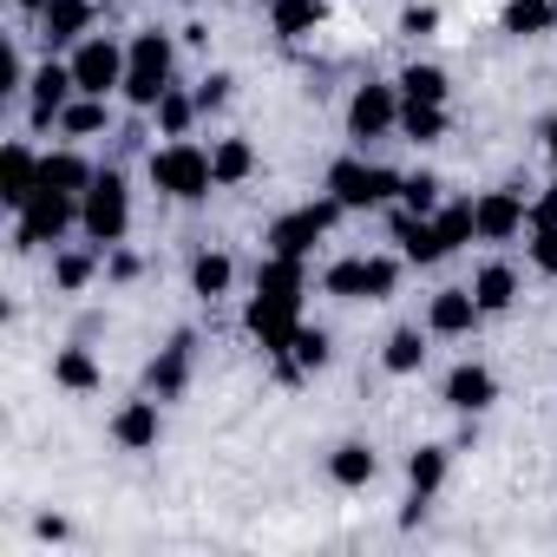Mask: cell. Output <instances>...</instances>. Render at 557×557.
<instances>
[{"label": "cell", "mask_w": 557, "mask_h": 557, "mask_svg": "<svg viewBox=\"0 0 557 557\" xmlns=\"http://www.w3.org/2000/svg\"><path fill=\"white\" fill-rule=\"evenodd\" d=\"M329 197L342 210H381L387 197H400V177L381 171V164H368V158H335L329 164Z\"/></svg>", "instance_id": "8"}, {"label": "cell", "mask_w": 557, "mask_h": 557, "mask_svg": "<svg viewBox=\"0 0 557 557\" xmlns=\"http://www.w3.org/2000/svg\"><path fill=\"white\" fill-rule=\"evenodd\" d=\"M34 184H40V151H34L27 138H14L8 151H0V203L21 210V203L34 197Z\"/></svg>", "instance_id": "18"}, {"label": "cell", "mask_w": 557, "mask_h": 557, "mask_svg": "<svg viewBox=\"0 0 557 557\" xmlns=\"http://www.w3.org/2000/svg\"><path fill=\"white\" fill-rule=\"evenodd\" d=\"M79 230H86L99 249H119V243H125V230H132V190H125L119 171H99V177H92V190L79 197Z\"/></svg>", "instance_id": "6"}, {"label": "cell", "mask_w": 557, "mask_h": 557, "mask_svg": "<svg viewBox=\"0 0 557 557\" xmlns=\"http://www.w3.org/2000/svg\"><path fill=\"white\" fill-rule=\"evenodd\" d=\"M138 269H145V262H138L132 249H112V262H106V275H112V283H132Z\"/></svg>", "instance_id": "42"}, {"label": "cell", "mask_w": 557, "mask_h": 557, "mask_svg": "<svg viewBox=\"0 0 557 557\" xmlns=\"http://www.w3.org/2000/svg\"><path fill=\"white\" fill-rule=\"evenodd\" d=\"M158 433H164V413H158V394H151V387L112 413V440H119L125 453H151V446H158Z\"/></svg>", "instance_id": "14"}, {"label": "cell", "mask_w": 557, "mask_h": 557, "mask_svg": "<svg viewBox=\"0 0 557 557\" xmlns=\"http://www.w3.org/2000/svg\"><path fill=\"white\" fill-rule=\"evenodd\" d=\"M329 329H296V342H289V355H275V368H283V381H302V374H322L329 368Z\"/></svg>", "instance_id": "20"}, {"label": "cell", "mask_w": 557, "mask_h": 557, "mask_svg": "<svg viewBox=\"0 0 557 557\" xmlns=\"http://www.w3.org/2000/svg\"><path fill=\"white\" fill-rule=\"evenodd\" d=\"M446 472H453V446H413V453H407V485H413L420 498H433V492L446 485Z\"/></svg>", "instance_id": "27"}, {"label": "cell", "mask_w": 557, "mask_h": 557, "mask_svg": "<svg viewBox=\"0 0 557 557\" xmlns=\"http://www.w3.org/2000/svg\"><path fill=\"white\" fill-rule=\"evenodd\" d=\"M348 210L335 203V197H315V203H302V210H283V216H275L269 230H262V243H269V256H315V243L342 223Z\"/></svg>", "instance_id": "5"}, {"label": "cell", "mask_w": 557, "mask_h": 557, "mask_svg": "<svg viewBox=\"0 0 557 557\" xmlns=\"http://www.w3.org/2000/svg\"><path fill=\"white\" fill-rule=\"evenodd\" d=\"M79 223V197L34 184V197L14 210V249H40V243H66V230Z\"/></svg>", "instance_id": "4"}, {"label": "cell", "mask_w": 557, "mask_h": 557, "mask_svg": "<svg viewBox=\"0 0 557 557\" xmlns=\"http://www.w3.org/2000/svg\"><path fill=\"white\" fill-rule=\"evenodd\" d=\"M230 86H236L230 73H203V79H197V112H203V119L223 112V106H230Z\"/></svg>", "instance_id": "38"}, {"label": "cell", "mask_w": 557, "mask_h": 557, "mask_svg": "<svg viewBox=\"0 0 557 557\" xmlns=\"http://www.w3.org/2000/svg\"><path fill=\"white\" fill-rule=\"evenodd\" d=\"M125 60H132V47H119L112 34H86V40L73 47V79H79V92H92V99L125 92Z\"/></svg>", "instance_id": "9"}, {"label": "cell", "mask_w": 557, "mask_h": 557, "mask_svg": "<svg viewBox=\"0 0 557 557\" xmlns=\"http://www.w3.org/2000/svg\"><path fill=\"white\" fill-rule=\"evenodd\" d=\"M440 27V8H433V0H413V8L400 14V34H413V40H426Z\"/></svg>", "instance_id": "39"}, {"label": "cell", "mask_w": 557, "mask_h": 557, "mask_svg": "<svg viewBox=\"0 0 557 557\" xmlns=\"http://www.w3.org/2000/svg\"><path fill=\"white\" fill-rule=\"evenodd\" d=\"M92 275H99V256H92V249H60V256H53V283H60L66 296H79Z\"/></svg>", "instance_id": "35"}, {"label": "cell", "mask_w": 557, "mask_h": 557, "mask_svg": "<svg viewBox=\"0 0 557 557\" xmlns=\"http://www.w3.org/2000/svg\"><path fill=\"white\" fill-rule=\"evenodd\" d=\"M92 0H47V14H40V40H47V53H60V47H79L86 34H92Z\"/></svg>", "instance_id": "16"}, {"label": "cell", "mask_w": 557, "mask_h": 557, "mask_svg": "<svg viewBox=\"0 0 557 557\" xmlns=\"http://www.w3.org/2000/svg\"><path fill=\"white\" fill-rule=\"evenodd\" d=\"M190 361H197V335L184 329V335H171V342L158 348V361H151V374H145V387H151L158 400H177V394L190 387Z\"/></svg>", "instance_id": "13"}, {"label": "cell", "mask_w": 557, "mask_h": 557, "mask_svg": "<svg viewBox=\"0 0 557 557\" xmlns=\"http://www.w3.org/2000/svg\"><path fill=\"white\" fill-rule=\"evenodd\" d=\"M302 289H309V262L302 256H262L256 262V296L243 309V329L256 335V348L269 361L289 355V342L302 329Z\"/></svg>", "instance_id": "1"}, {"label": "cell", "mask_w": 557, "mask_h": 557, "mask_svg": "<svg viewBox=\"0 0 557 557\" xmlns=\"http://www.w3.org/2000/svg\"><path fill=\"white\" fill-rule=\"evenodd\" d=\"M27 99H34V132H53V125H60V112L79 99L73 60H47V66H34V79H27Z\"/></svg>", "instance_id": "12"}, {"label": "cell", "mask_w": 557, "mask_h": 557, "mask_svg": "<svg viewBox=\"0 0 557 557\" xmlns=\"http://www.w3.org/2000/svg\"><path fill=\"white\" fill-rule=\"evenodd\" d=\"M230 283H236V262L223 256V249H197L190 256V289L210 302V296H230Z\"/></svg>", "instance_id": "28"}, {"label": "cell", "mask_w": 557, "mask_h": 557, "mask_svg": "<svg viewBox=\"0 0 557 557\" xmlns=\"http://www.w3.org/2000/svg\"><path fill=\"white\" fill-rule=\"evenodd\" d=\"M92 177H99V171H92L79 151H47V158H40V184H53V190L86 197V190H92Z\"/></svg>", "instance_id": "26"}, {"label": "cell", "mask_w": 557, "mask_h": 557, "mask_svg": "<svg viewBox=\"0 0 557 557\" xmlns=\"http://www.w3.org/2000/svg\"><path fill=\"white\" fill-rule=\"evenodd\" d=\"M433 230H440V243H446V256H453V249H466V243L479 236V216H472V197H459V203H440V210H433Z\"/></svg>", "instance_id": "32"}, {"label": "cell", "mask_w": 557, "mask_h": 557, "mask_svg": "<svg viewBox=\"0 0 557 557\" xmlns=\"http://www.w3.org/2000/svg\"><path fill=\"white\" fill-rule=\"evenodd\" d=\"M426 335H433V329H394L387 348H381V368H387V374H420V368H426Z\"/></svg>", "instance_id": "30"}, {"label": "cell", "mask_w": 557, "mask_h": 557, "mask_svg": "<svg viewBox=\"0 0 557 557\" xmlns=\"http://www.w3.org/2000/svg\"><path fill=\"white\" fill-rule=\"evenodd\" d=\"M177 47H171V34H158V27H145L138 40H132V60H125V106H138V112H151L177 79Z\"/></svg>", "instance_id": "2"}, {"label": "cell", "mask_w": 557, "mask_h": 557, "mask_svg": "<svg viewBox=\"0 0 557 557\" xmlns=\"http://www.w3.org/2000/svg\"><path fill=\"white\" fill-rule=\"evenodd\" d=\"M472 216H479V243H511L518 230H531V197L518 184H498V190L472 197Z\"/></svg>", "instance_id": "11"}, {"label": "cell", "mask_w": 557, "mask_h": 557, "mask_svg": "<svg viewBox=\"0 0 557 557\" xmlns=\"http://www.w3.org/2000/svg\"><path fill=\"white\" fill-rule=\"evenodd\" d=\"M184 8H190V0H184Z\"/></svg>", "instance_id": "44"}, {"label": "cell", "mask_w": 557, "mask_h": 557, "mask_svg": "<svg viewBox=\"0 0 557 557\" xmlns=\"http://www.w3.org/2000/svg\"><path fill=\"white\" fill-rule=\"evenodd\" d=\"M53 387H66V394H99V387H106V368L92 361V348L73 342V348L53 355Z\"/></svg>", "instance_id": "22"}, {"label": "cell", "mask_w": 557, "mask_h": 557, "mask_svg": "<svg viewBox=\"0 0 557 557\" xmlns=\"http://www.w3.org/2000/svg\"><path fill=\"white\" fill-rule=\"evenodd\" d=\"M394 243H400V256L413 262V269H426V262H446V243H440V230H433V216H420V210H394Z\"/></svg>", "instance_id": "19"}, {"label": "cell", "mask_w": 557, "mask_h": 557, "mask_svg": "<svg viewBox=\"0 0 557 557\" xmlns=\"http://www.w3.org/2000/svg\"><path fill=\"white\" fill-rule=\"evenodd\" d=\"M472 296H479L485 315H505V309L518 302V269H511V262H485V269L472 275Z\"/></svg>", "instance_id": "24"}, {"label": "cell", "mask_w": 557, "mask_h": 557, "mask_svg": "<svg viewBox=\"0 0 557 557\" xmlns=\"http://www.w3.org/2000/svg\"><path fill=\"white\" fill-rule=\"evenodd\" d=\"M557 27V8L550 0H511L505 8V34H518V40H537V34H550Z\"/></svg>", "instance_id": "34"}, {"label": "cell", "mask_w": 557, "mask_h": 557, "mask_svg": "<svg viewBox=\"0 0 557 557\" xmlns=\"http://www.w3.org/2000/svg\"><path fill=\"white\" fill-rule=\"evenodd\" d=\"M14 8H21V14H34V21H40V14H47V0H14Z\"/></svg>", "instance_id": "43"}, {"label": "cell", "mask_w": 557, "mask_h": 557, "mask_svg": "<svg viewBox=\"0 0 557 557\" xmlns=\"http://www.w3.org/2000/svg\"><path fill=\"white\" fill-rule=\"evenodd\" d=\"M210 171H216V190H236L256 177V145L249 138H216L210 145Z\"/></svg>", "instance_id": "23"}, {"label": "cell", "mask_w": 557, "mask_h": 557, "mask_svg": "<svg viewBox=\"0 0 557 557\" xmlns=\"http://www.w3.org/2000/svg\"><path fill=\"white\" fill-rule=\"evenodd\" d=\"M479 322H485V309H479V296H472V289H440V296L426 302V329H433V335H446V342L472 335Z\"/></svg>", "instance_id": "17"}, {"label": "cell", "mask_w": 557, "mask_h": 557, "mask_svg": "<svg viewBox=\"0 0 557 557\" xmlns=\"http://www.w3.org/2000/svg\"><path fill=\"white\" fill-rule=\"evenodd\" d=\"M446 125H453L446 106H407V99H400V138H413V145H440Z\"/></svg>", "instance_id": "31"}, {"label": "cell", "mask_w": 557, "mask_h": 557, "mask_svg": "<svg viewBox=\"0 0 557 557\" xmlns=\"http://www.w3.org/2000/svg\"><path fill=\"white\" fill-rule=\"evenodd\" d=\"M550 223H557V184H544L531 197V230H550Z\"/></svg>", "instance_id": "41"}, {"label": "cell", "mask_w": 557, "mask_h": 557, "mask_svg": "<svg viewBox=\"0 0 557 557\" xmlns=\"http://www.w3.org/2000/svg\"><path fill=\"white\" fill-rule=\"evenodd\" d=\"M387 132H400V86H387V79L355 86V99H348V138L355 145H374Z\"/></svg>", "instance_id": "10"}, {"label": "cell", "mask_w": 557, "mask_h": 557, "mask_svg": "<svg viewBox=\"0 0 557 557\" xmlns=\"http://www.w3.org/2000/svg\"><path fill=\"white\" fill-rule=\"evenodd\" d=\"M400 203H407V210H420V216H433V210H440V177H433V171L400 177Z\"/></svg>", "instance_id": "37"}, {"label": "cell", "mask_w": 557, "mask_h": 557, "mask_svg": "<svg viewBox=\"0 0 557 557\" xmlns=\"http://www.w3.org/2000/svg\"><path fill=\"white\" fill-rule=\"evenodd\" d=\"M492 400H498V374H492L485 361H459V368L446 374V407H453V413L472 420V413H485Z\"/></svg>", "instance_id": "15"}, {"label": "cell", "mask_w": 557, "mask_h": 557, "mask_svg": "<svg viewBox=\"0 0 557 557\" xmlns=\"http://www.w3.org/2000/svg\"><path fill=\"white\" fill-rule=\"evenodd\" d=\"M151 119H158V132H164V138H184L203 112H197V92H177V86H171V92L151 106Z\"/></svg>", "instance_id": "33"}, {"label": "cell", "mask_w": 557, "mask_h": 557, "mask_svg": "<svg viewBox=\"0 0 557 557\" xmlns=\"http://www.w3.org/2000/svg\"><path fill=\"white\" fill-rule=\"evenodd\" d=\"M322 289L335 302H387L400 289V262L394 256H342L329 275H322Z\"/></svg>", "instance_id": "7"}, {"label": "cell", "mask_w": 557, "mask_h": 557, "mask_svg": "<svg viewBox=\"0 0 557 557\" xmlns=\"http://www.w3.org/2000/svg\"><path fill=\"white\" fill-rule=\"evenodd\" d=\"M322 14H329V0H269V27L283 34V40L315 34V27H322Z\"/></svg>", "instance_id": "25"}, {"label": "cell", "mask_w": 557, "mask_h": 557, "mask_svg": "<svg viewBox=\"0 0 557 557\" xmlns=\"http://www.w3.org/2000/svg\"><path fill=\"white\" fill-rule=\"evenodd\" d=\"M151 184L171 197V203H197L216 190V171H210V151H197L190 138H171L164 151H151Z\"/></svg>", "instance_id": "3"}, {"label": "cell", "mask_w": 557, "mask_h": 557, "mask_svg": "<svg viewBox=\"0 0 557 557\" xmlns=\"http://www.w3.org/2000/svg\"><path fill=\"white\" fill-rule=\"evenodd\" d=\"M531 262H537L544 275H557V223H550V230H531Z\"/></svg>", "instance_id": "40"}, {"label": "cell", "mask_w": 557, "mask_h": 557, "mask_svg": "<svg viewBox=\"0 0 557 557\" xmlns=\"http://www.w3.org/2000/svg\"><path fill=\"white\" fill-rule=\"evenodd\" d=\"M60 132H66V138H99V132H106V99L79 92V99L60 112Z\"/></svg>", "instance_id": "36"}, {"label": "cell", "mask_w": 557, "mask_h": 557, "mask_svg": "<svg viewBox=\"0 0 557 557\" xmlns=\"http://www.w3.org/2000/svg\"><path fill=\"white\" fill-rule=\"evenodd\" d=\"M394 86H400V99H407V106H446V99H453V79H446L440 66H420V60H413Z\"/></svg>", "instance_id": "29"}, {"label": "cell", "mask_w": 557, "mask_h": 557, "mask_svg": "<svg viewBox=\"0 0 557 557\" xmlns=\"http://www.w3.org/2000/svg\"><path fill=\"white\" fill-rule=\"evenodd\" d=\"M374 472H381V459H374V446H368V440H342V446L329 453V479H335L342 492L374 485Z\"/></svg>", "instance_id": "21"}]
</instances>
